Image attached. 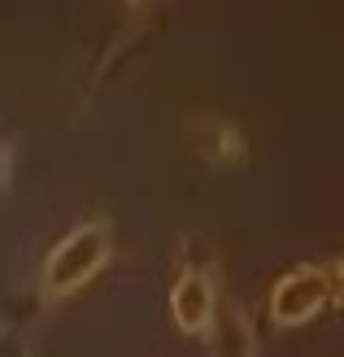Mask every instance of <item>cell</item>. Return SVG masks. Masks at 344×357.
<instances>
[{"instance_id":"1","label":"cell","mask_w":344,"mask_h":357,"mask_svg":"<svg viewBox=\"0 0 344 357\" xmlns=\"http://www.w3.org/2000/svg\"><path fill=\"white\" fill-rule=\"evenodd\" d=\"M105 261H110V227L105 222H83L79 231H70V236L48 253L44 275H40V292L44 296L79 292Z\"/></svg>"},{"instance_id":"2","label":"cell","mask_w":344,"mask_h":357,"mask_svg":"<svg viewBox=\"0 0 344 357\" xmlns=\"http://www.w3.org/2000/svg\"><path fill=\"white\" fill-rule=\"evenodd\" d=\"M322 305H331V275H327V266H301V271L283 275L275 283V292H270V318H275L279 327L310 323Z\"/></svg>"},{"instance_id":"3","label":"cell","mask_w":344,"mask_h":357,"mask_svg":"<svg viewBox=\"0 0 344 357\" xmlns=\"http://www.w3.org/2000/svg\"><path fill=\"white\" fill-rule=\"evenodd\" d=\"M170 318L179 331L201 335L214 331V318H218V305H214V279L205 271H184L179 283L170 288Z\"/></svg>"},{"instance_id":"4","label":"cell","mask_w":344,"mask_h":357,"mask_svg":"<svg viewBox=\"0 0 344 357\" xmlns=\"http://www.w3.org/2000/svg\"><path fill=\"white\" fill-rule=\"evenodd\" d=\"M188 139H192V149L214 166H240L244 162V135L235 131L227 118H214V114L192 118L188 122Z\"/></svg>"},{"instance_id":"5","label":"cell","mask_w":344,"mask_h":357,"mask_svg":"<svg viewBox=\"0 0 344 357\" xmlns=\"http://www.w3.org/2000/svg\"><path fill=\"white\" fill-rule=\"evenodd\" d=\"M327 275H331V301H340V305H344V257L327 266Z\"/></svg>"},{"instance_id":"6","label":"cell","mask_w":344,"mask_h":357,"mask_svg":"<svg viewBox=\"0 0 344 357\" xmlns=\"http://www.w3.org/2000/svg\"><path fill=\"white\" fill-rule=\"evenodd\" d=\"M5 188H9V144L0 135V196H5Z\"/></svg>"},{"instance_id":"7","label":"cell","mask_w":344,"mask_h":357,"mask_svg":"<svg viewBox=\"0 0 344 357\" xmlns=\"http://www.w3.org/2000/svg\"><path fill=\"white\" fill-rule=\"evenodd\" d=\"M131 5H135V0H131Z\"/></svg>"}]
</instances>
